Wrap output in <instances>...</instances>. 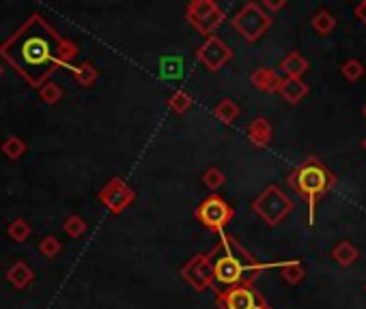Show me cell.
Wrapping results in <instances>:
<instances>
[{"instance_id": "25", "label": "cell", "mask_w": 366, "mask_h": 309, "mask_svg": "<svg viewBox=\"0 0 366 309\" xmlns=\"http://www.w3.org/2000/svg\"><path fill=\"white\" fill-rule=\"evenodd\" d=\"M203 185L209 187V189H218V187H222L224 183V172L222 170H218V168H209L203 172Z\"/></svg>"}, {"instance_id": "16", "label": "cell", "mask_w": 366, "mask_h": 309, "mask_svg": "<svg viewBox=\"0 0 366 309\" xmlns=\"http://www.w3.org/2000/svg\"><path fill=\"white\" fill-rule=\"evenodd\" d=\"M252 84L261 90H278L280 82H278V77L270 71V69H257L252 73Z\"/></svg>"}, {"instance_id": "27", "label": "cell", "mask_w": 366, "mask_h": 309, "mask_svg": "<svg viewBox=\"0 0 366 309\" xmlns=\"http://www.w3.org/2000/svg\"><path fill=\"white\" fill-rule=\"evenodd\" d=\"M345 75L349 77V80H356V77H360V75H362V65H360V63H356V61L347 63V65H345Z\"/></svg>"}, {"instance_id": "26", "label": "cell", "mask_w": 366, "mask_h": 309, "mask_svg": "<svg viewBox=\"0 0 366 309\" xmlns=\"http://www.w3.org/2000/svg\"><path fill=\"white\" fill-rule=\"evenodd\" d=\"M312 24H314V29H317V31L328 33V31L332 29V24H334V22L330 19V15H328V13H319V15L314 17V22H312Z\"/></svg>"}, {"instance_id": "10", "label": "cell", "mask_w": 366, "mask_h": 309, "mask_svg": "<svg viewBox=\"0 0 366 309\" xmlns=\"http://www.w3.org/2000/svg\"><path fill=\"white\" fill-rule=\"evenodd\" d=\"M197 58L209 69V71H218L222 69L231 58H233V52L231 47L215 35L207 37V41L197 49Z\"/></svg>"}, {"instance_id": "13", "label": "cell", "mask_w": 366, "mask_h": 309, "mask_svg": "<svg viewBox=\"0 0 366 309\" xmlns=\"http://www.w3.org/2000/svg\"><path fill=\"white\" fill-rule=\"evenodd\" d=\"M71 75L82 88H91V86H95L97 80H100V71H97L91 63H84L80 67H73Z\"/></svg>"}, {"instance_id": "20", "label": "cell", "mask_w": 366, "mask_h": 309, "mask_svg": "<svg viewBox=\"0 0 366 309\" xmlns=\"http://www.w3.org/2000/svg\"><path fill=\"white\" fill-rule=\"evenodd\" d=\"M168 108L175 114H185L192 108V97L185 90H175L168 97Z\"/></svg>"}, {"instance_id": "23", "label": "cell", "mask_w": 366, "mask_h": 309, "mask_svg": "<svg viewBox=\"0 0 366 309\" xmlns=\"http://www.w3.org/2000/svg\"><path fill=\"white\" fill-rule=\"evenodd\" d=\"M280 69L291 77V80H298V75H300L302 71H306V61H302L298 54H291L287 61H282Z\"/></svg>"}, {"instance_id": "14", "label": "cell", "mask_w": 366, "mask_h": 309, "mask_svg": "<svg viewBox=\"0 0 366 309\" xmlns=\"http://www.w3.org/2000/svg\"><path fill=\"white\" fill-rule=\"evenodd\" d=\"M248 136H250V142L254 146H265L267 142H270V138H272V127L267 125L265 118H257L250 125V129H248Z\"/></svg>"}, {"instance_id": "9", "label": "cell", "mask_w": 366, "mask_h": 309, "mask_svg": "<svg viewBox=\"0 0 366 309\" xmlns=\"http://www.w3.org/2000/svg\"><path fill=\"white\" fill-rule=\"evenodd\" d=\"M97 198H100V202L106 206L110 213L119 215V213H123L128 206L136 200V193H134V189L125 183L123 178H112L100 189Z\"/></svg>"}, {"instance_id": "17", "label": "cell", "mask_w": 366, "mask_h": 309, "mask_svg": "<svg viewBox=\"0 0 366 309\" xmlns=\"http://www.w3.org/2000/svg\"><path fill=\"white\" fill-rule=\"evenodd\" d=\"M278 90L282 93V97L287 99V101H291V103H298L304 95H306V86L300 82V80H289L287 82H282L280 86H278Z\"/></svg>"}, {"instance_id": "28", "label": "cell", "mask_w": 366, "mask_h": 309, "mask_svg": "<svg viewBox=\"0 0 366 309\" xmlns=\"http://www.w3.org/2000/svg\"><path fill=\"white\" fill-rule=\"evenodd\" d=\"M284 277H287L289 281H300V277H302L300 267H296V264H289V271H284Z\"/></svg>"}, {"instance_id": "12", "label": "cell", "mask_w": 366, "mask_h": 309, "mask_svg": "<svg viewBox=\"0 0 366 309\" xmlns=\"http://www.w3.org/2000/svg\"><path fill=\"white\" fill-rule=\"evenodd\" d=\"M7 279L13 283L15 288H20V290H24V288H29L31 283H33V279H35V273H33V269L24 262V260H20V262H13L9 269H7Z\"/></svg>"}, {"instance_id": "21", "label": "cell", "mask_w": 366, "mask_h": 309, "mask_svg": "<svg viewBox=\"0 0 366 309\" xmlns=\"http://www.w3.org/2000/svg\"><path fill=\"white\" fill-rule=\"evenodd\" d=\"M215 116H218V120H222V122L229 125V122H233L239 116V108L235 106L231 99H222L215 106Z\"/></svg>"}, {"instance_id": "2", "label": "cell", "mask_w": 366, "mask_h": 309, "mask_svg": "<svg viewBox=\"0 0 366 309\" xmlns=\"http://www.w3.org/2000/svg\"><path fill=\"white\" fill-rule=\"evenodd\" d=\"M207 255L211 262L213 281L224 288L248 281V277L259 269L252 258L246 253V249H243L233 237H229L224 230L220 232L218 245Z\"/></svg>"}, {"instance_id": "8", "label": "cell", "mask_w": 366, "mask_h": 309, "mask_svg": "<svg viewBox=\"0 0 366 309\" xmlns=\"http://www.w3.org/2000/svg\"><path fill=\"white\" fill-rule=\"evenodd\" d=\"M233 26L241 37H246L248 41H257L270 26V17L261 11L259 5L250 3L233 17Z\"/></svg>"}, {"instance_id": "24", "label": "cell", "mask_w": 366, "mask_h": 309, "mask_svg": "<svg viewBox=\"0 0 366 309\" xmlns=\"http://www.w3.org/2000/svg\"><path fill=\"white\" fill-rule=\"evenodd\" d=\"M61 249H63V245H61V241H59L56 237H45V239L39 243V253L45 255L47 260H52V258H56V255L61 253Z\"/></svg>"}, {"instance_id": "30", "label": "cell", "mask_w": 366, "mask_h": 309, "mask_svg": "<svg viewBox=\"0 0 366 309\" xmlns=\"http://www.w3.org/2000/svg\"><path fill=\"white\" fill-rule=\"evenodd\" d=\"M364 146H366V144H364Z\"/></svg>"}, {"instance_id": "29", "label": "cell", "mask_w": 366, "mask_h": 309, "mask_svg": "<svg viewBox=\"0 0 366 309\" xmlns=\"http://www.w3.org/2000/svg\"><path fill=\"white\" fill-rule=\"evenodd\" d=\"M0 75H3V65H0Z\"/></svg>"}, {"instance_id": "15", "label": "cell", "mask_w": 366, "mask_h": 309, "mask_svg": "<svg viewBox=\"0 0 366 309\" xmlns=\"http://www.w3.org/2000/svg\"><path fill=\"white\" fill-rule=\"evenodd\" d=\"M37 93H39V99H41L43 103H47V106H56V103H59V101L63 99V95H65L63 86L56 84V82H52V80H47L45 84H41V86L37 88Z\"/></svg>"}, {"instance_id": "11", "label": "cell", "mask_w": 366, "mask_h": 309, "mask_svg": "<svg viewBox=\"0 0 366 309\" xmlns=\"http://www.w3.org/2000/svg\"><path fill=\"white\" fill-rule=\"evenodd\" d=\"M291 183L296 185L302 193H314L323 189V170L317 168H302L296 176L291 178Z\"/></svg>"}, {"instance_id": "4", "label": "cell", "mask_w": 366, "mask_h": 309, "mask_svg": "<svg viewBox=\"0 0 366 309\" xmlns=\"http://www.w3.org/2000/svg\"><path fill=\"white\" fill-rule=\"evenodd\" d=\"M215 303L220 309H267L250 281L237 283L227 290H215Z\"/></svg>"}, {"instance_id": "3", "label": "cell", "mask_w": 366, "mask_h": 309, "mask_svg": "<svg viewBox=\"0 0 366 309\" xmlns=\"http://www.w3.org/2000/svg\"><path fill=\"white\" fill-rule=\"evenodd\" d=\"M185 17L188 22L197 29L205 39L213 35V31L218 29L224 19V13L220 11V7L211 0H194L185 7Z\"/></svg>"}, {"instance_id": "5", "label": "cell", "mask_w": 366, "mask_h": 309, "mask_svg": "<svg viewBox=\"0 0 366 309\" xmlns=\"http://www.w3.org/2000/svg\"><path fill=\"white\" fill-rule=\"evenodd\" d=\"M197 219L209 228V230H215V232H222L224 225L233 219V206H229L222 198L211 193L209 198H205L199 206L197 211H194Z\"/></svg>"}, {"instance_id": "6", "label": "cell", "mask_w": 366, "mask_h": 309, "mask_svg": "<svg viewBox=\"0 0 366 309\" xmlns=\"http://www.w3.org/2000/svg\"><path fill=\"white\" fill-rule=\"evenodd\" d=\"M179 275L188 286L197 292L213 290V273H211V262L207 253H197L194 258H190L179 269Z\"/></svg>"}, {"instance_id": "18", "label": "cell", "mask_w": 366, "mask_h": 309, "mask_svg": "<svg viewBox=\"0 0 366 309\" xmlns=\"http://www.w3.org/2000/svg\"><path fill=\"white\" fill-rule=\"evenodd\" d=\"M31 232H33V228H31V223H29L26 219H15V221H11L9 228H7L9 239L15 241V243H24V241H26V239L31 237Z\"/></svg>"}, {"instance_id": "1", "label": "cell", "mask_w": 366, "mask_h": 309, "mask_svg": "<svg viewBox=\"0 0 366 309\" xmlns=\"http://www.w3.org/2000/svg\"><path fill=\"white\" fill-rule=\"evenodd\" d=\"M76 54L78 45L65 39L41 13H33L0 43V58L33 88L45 84L61 69L71 73Z\"/></svg>"}, {"instance_id": "7", "label": "cell", "mask_w": 366, "mask_h": 309, "mask_svg": "<svg viewBox=\"0 0 366 309\" xmlns=\"http://www.w3.org/2000/svg\"><path fill=\"white\" fill-rule=\"evenodd\" d=\"M252 209L259 217H263L270 225L278 223L289 211H291V202L278 191V187H267V191H263L254 204H252Z\"/></svg>"}, {"instance_id": "22", "label": "cell", "mask_w": 366, "mask_h": 309, "mask_svg": "<svg viewBox=\"0 0 366 309\" xmlns=\"http://www.w3.org/2000/svg\"><path fill=\"white\" fill-rule=\"evenodd\" d=\"M63 230H65V235L71 237V239H80L84 232H86V223L80 215H71L65 219L63 223Z\"/></svg>"}, {"instance_id": "19", "label": "cell", "mask_w": 366, "mask_h": 309, "mask_svg": "<svg viewBox=\"0 0 366 309\" xmlns=\"http://www.w3.org/2000/svg\"><path fill=\"white\" fill-rule=\"evenodd\" d=\"M26 142H24V140H20L17 136H9L5 142H3V146H0V150H3V154H7V157L9 159H20L22 157V154L24 152H26Z\"/></svg>"}]
</instances>
